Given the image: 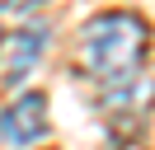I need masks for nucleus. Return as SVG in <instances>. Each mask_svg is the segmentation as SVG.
I'll list each match as a JSON object with an SVG mask.
<instances>
[{
	"instance_id": "1",
	"label": "nucleus",
	"mask_w": 155,
	"mask_h": 150,
	"mask_svg": "<svg viewBox=\"0 0 155 150\" xmlns=\"http://www.w3.org/2000/svg\"><path fill=\"white\" fill-rule=\"evenodd\" d=\"M146 52H150V28H146V19L127 14V9L94 14L75 38V61L85 70V80H94L99 89L141 75Z\"/></svg>"
},
{
	"instance_id": "2",
	"label": "nucleus",
	"mask_w": 155,
	"mask_h": 150,
	"mask_svg": "<svg viewBox=\"0 0 155 150\" xmlns=\"http://www.w3.org/2000/svg\"><path fill=\"white\" fill-rule=\"evenodd\" d=\"M52 131V117H47V94L28 89L19 94V99H10L5 108H0V141L14 150L33 145V141H42Z\"/></svg>"
},
{
	"instance_id": "3",
	"label": "nucleus",
	"mask_w": 155,
	"mask_h": 150,
	"mask_svg": "<svg viewBox=\"0 0 155 150\" xmlns=\"http://www.w3.org/2000/svg\"><path fill=\"white\" fill-rule=\"evenodd\" d=\"M47 38H52L47 24H24L19 33L5 38V47H0V80H5V89H19L33 75L38 56L47 52Z\"/></svg>"
},
{
	"instance_id": "4",
	"label": "nucleus",
	"mask_w": 155,
	"mask_h": 150,
	"mask_svg": "<svg viewBox=\"0 0 155 150\" xmlns=\"http://www.w3.org/2000/svg\"><path fill=\"white\" fill-rule=\"evenodd\" d=\"M47 0H0V14H33V9H42Z\"/></svg>"
},
{
	"instance_id": "5",
	"label": "nucleus",
	"mask_w": 155,
	"mask_h": 150,
	"mask_svg": "<svg viewBox=\"0 0 155 150\" xmlns=\"http://www.w3.org/2000/svg\"><path fill=\"white\" fill-rule=\"evenodd\" d=\"M0 47H5V33H0Z\"/></svg>"
}]
</instances>
